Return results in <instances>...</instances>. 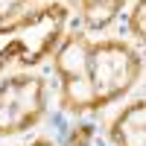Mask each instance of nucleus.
<instances>
[{"mask_svg": "<svg viewBox=\"0 0 146 146\" xmlns=\"http://www.w3.org/2000/svg\"><path fill=\"white\" fill-rule=\"evenodd\" d=\"M56 70L62 76V108L82 114L131 91L143 62L123 41H88L82 32H73L56 44Z\"/></svg>", "mask_w": 146, "mask_h": 146, "instance_id": "1", "label": "nucleus"}, {"mask_svg": "<svg viewBox=\"0 0 146 146\" xmlns=\"http://www.w3.org/2000/svg\"><path fill=\"white\" fill-rule=\"evenodd\" d=\"M67 9L62 3H47L18 21L0 27V70L9 64H38L56 50L64 35Z\"/></svg>", "mask_w": 146, "mask_h": 146, "instance_id": "2", "label": "nucleus"}, {"mask_svg": "<svg viewBox=\"0 0 146 146\" xmlns=\"http://www.w3.org/2000/svg\"><path fill=\"white\" fill-rule=\"evenodd\" d=\"M47 111V82L41 76H9L0 82V137L32 129Z\"/></svg>", "mask_w": 146, "mask_h": 146, "instance_id": "3", "label": "nucleus"}, {"mask_svg": "<svg viewBox=\"0 0 146 146\" xmlns=\"http://www.w3.org/2000/svg\"><path fill=\"white\" fill-rule=\"evenodd\" d=\"M114 146H146V102L137 100L129 105L111 126Z\"/></svg>", "mask_w": 146, "mask_h": 146, "instance_id": "4", "label": "nucleus"}, {"mask_svg": "<svg viewBox=\"0 0 146 146\" xmlns=\"http://www.w3.org/2000/svg\"><path fill=\"white\" fill-rule=\"evenodd\" d=\"M82 3V18L91 29H105L117 18L126 0H79Z\"/></svg>", "mask_w": 146, "mask_h": 146, "instance_id": "5", "label": "nucleus"}, {"mask_svg": "<svg viewBox=\"0 0 146 146\" xmlns=\"http://www.w3.org/2000/svg\"><path fill=\"white\" fill-rule=\"evenodd\" d=\"M146 0H137V9L131 12V21H129V27H131V32L137 35V41H143L146 38Z\"/></svg>", "mask_w": 146, "mask_h": 146, "instance_id": "6", "label": "nucleus"}, {"mask_svg": "<svg viewBox=\"0 0 146 146\" xmlns=\"http://www.w3.org/2000/svg\"><path fill=\"white\" fill-rule=\"evenodd\" d=\"M91 137H94V126L79 123V126L67 135V146H88V143H91Z\"/></svg>", "mask_w": 146, "mask_h": 146, "instance_id": "7", "label": "nucleus"}, {"mask_svg": "<svg viewBox=\"0 0 146 146\" xmlns=\"http://www.w3.org/2000/svg\"><path fill=\"white\" fill-rule=\"evenodd\" d=\"M23 3H27V0H0V21L15 18L18 12L23 9Z\"/></svg>", "mask_w": 146, "mask_h": 146, "instance_id": "8", "label": "nucleus"}, {"mask_svg": "<svg viewBox=\"0 0 146 146\" xmlns=\"http://www.w3.org/2000/svg\"><path fill=\"white\" fill-rule=\"evenodd\" d=\"M27 146H53L50 140H35V143H27Z\"/></svg>", "mask_w": 146, "mask_h": 146, "instance_id": "9", "label": "nucleus"}]
</instances>
